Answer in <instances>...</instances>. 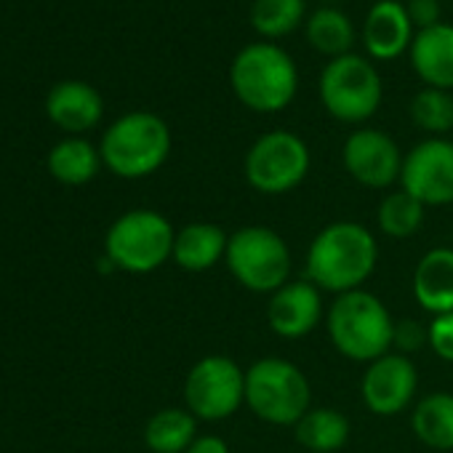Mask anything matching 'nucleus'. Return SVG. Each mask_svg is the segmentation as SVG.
Returning <instances> with one entry per match:
<instances>
[{
	"label": "nucleus",
	"mask_w": 453,
	"mask_h": 453,
	"mask_svg": "<svg viewBox=\"0 0 453 453\" xmlns=\"http://www.w3.org/2000/svg\"><path fill=\"white\" fill-rule=\"evenodd\" d=\"M197 437V418L187 408H163L144 426V442L152 453H187Z\"/></svg>",
	"instance_id": "obj_23"
},
{
	"label": "nucleus",
	"mask_w": 453,
	"mask_h": 453,
	"mask_svg": "<svg viewBox=\"0 0 453 453\" xmlns=\"http://www.w3.org/2000/svg\"><path fill=\"white\" fill-rule=\"evenodd\" d=\"M403 157L397 142L379 128H357L342 147L347 173L368 189H387L400 181Z\"/></svg>",
	"instance_id": "obj_12"
},
{
	"label": "nucleus",
	"mask_w": 453,
	"mask_h": 453,
	"mask_svg": "<svg viewBox=\"0 0 453 453\" xmlns=\"http://www.w3.org/2000/svg\"><path fill=\"white\" fill-rule=\"evenodd\" d=\"M424 211H426V205L418 203L413 195H408L405 189H395V192L384 195L376 208L379 233L392 241L413 238L424 224Z\"/></svg>",
	"instance_id": "obj_26"
},
{
	"label": "nucleus",
	"mask_w": 453,
	"mask_h": 453,
	"mask_svg": "<svg viewBox=\"0 0 453 453\" xmlns=\"http://www.w3.org/2000/svg\"><path fill=\"white\" fill-rule=\"evenodd\" d=\"M246 405L267 424L296 426L312 408L310 379L286 357H262L246 371Z\"/></svg>",
	"instance_id": "obj_5"
},
{
	"label": "nucleus",
	"mask_w": 453,
	"mask_h": 453,
	"mask_svg": "<svg viewBox=\"0 0 453 453\" xmlns=\"http://www.w3.org/2000/svg\"><path fill=\"white\" fill-rule=\"evenodd\" d=\"M187 453H230V445L219 434H197Z\"/></svg>",
	"instance_id": "obj_31"
},
{
	"label": "nucleus",
	"mask_w": 453,
	"mask_h": 453,
	"mask_svg": "<svg viewBox=\"0 0 453 453\" xmlns=\"http://www.w3.org/2000/svg\"><path fill=\"white\" fill-rule=\"evenodd\" d=\"M403 4H405V12L413 22L416 33L440 25V14H442L440 0H403Z\"/></svg>",
	"instance_id": "obj_30"
},
{
	"label": "nucleus",
	"mask_w": 453,
	"mask_h": 453,
	"mask_svg": "<svg viewBox=\"0 0 453 453\" xmlns=\"http://www.w3.org/2000/svg\"><path fill=\"white\" fill-rule=\"evenodd\" d=\"M360 38L371 62H395L408 54L416 38V27L403 0H376L365 14Z\"/></svg>",
	"instance_id": "obj_15"
},
{
	"label": "nucleus",
	"mask_w": 453,
	"mask_h": 453,
	"mask_svg": "<svg viewBox=\"0 0 453 453\" xmlns=\"http://www.w3.org/2000/svg\"><path fill=\"white\" fill-rule=\"evenodd\" d=\"M318 94L334 120L360 126L379 112L384 83L368 57L344 54L339 59H328L318 81Z\"/></svg>",
	"instance_id": "obj_8"
},
{
	"label": "nucleus",
	"mask_w": 453,
	"mask_h": 453,
	"mask_svg": "<svg viewBox=\"0 0 453 453\" xmlns=\"http://www.w3.org/2000/svg\"><path fill=\"white\" fill-rule=\"evenodd\" d=\"M416 389H418L416 365L411 363L408 355L400 352H387L379 360L368 363L360 381L363 403L376 416L403 413L413 403Z\"/></svg>",
	"instance_id": "obj_13"
},
{
	"label": "nucleus",
	"mask_w": 453,
	"mask_h": 453,
	"mask_svg": "<svg viewBox=\"0 0 453 453\" xmlns=\"http://www.w3.org/2000/svg\"><path fill=\"white\" fill-rule=\"evenodd\" d=\"M379 262V243L360 221H334L312 238L307 249V280L328 294L363 288Z\"/></svg>",
	"instance_id": "obj_1"
},
{
	"label": "nucleus",
	"mask_w": 453,
	"mask_h": 453,
	"mask_svg": "<svg viewBox=\"0 0 453 453\" xmlns=\"http://www.w3.org/2000/svg\"><path fill=\"white\" fill-rule=\"evenodd\" d=\"M326 328L336 352L355 363H373L392 349L395 320L387 304L365 288L336 296Z\"/></svg>",
	"instance_id": "obj_3"
},
{
	"label": "nucleus",
	"mask_w": 453,
	"mask_h": 453,
	"mask_svg": "<svg viewBox=\"0 0 453 453\" xmlns=\"http://www.w3.org/2000/svg\"><path fill=\"white\" fill-rule=\"evenodd\" d=\"M411 426L416 437L434 450H453V395L432 392L413 408Z\"/></svg>",
	"instance_id": "obj_22"
},
{
	"label": "nucleus",
	"mask_w": 453,
	"mask_h": 453,
	"mask_svg": "<svg viewBox=\"0 0 453 453\" xmlns=\"http://www.w3.org/2000/svg\"><path fill=\"white\" fill-rule=\"evenodd\" d=\"M49 118L65 131H88L102 118V96L81 81L57 83L46 99Z\"/></svg>",
	"instance_id": "obj_19"
},
{
	"label": "nucleus",
	"mask_w": 453,
	"mask_h": 453,
	"mask_svg": "<svg viewBox=\"0 0 453 453\" xmlns=\"http://www.w3.org/2000/svg\"><path fill=\"white\" fill-rule=\"evenodd\" d=\"M323 320V296L315 283L288 280L270 296L267 323L280 339H302L310 336Z\"/></svg>",
	"instance_id": "obj_14"
},
{
	"label": "nucleus",
	"mask_w": 453,
	"mask_h": 453,
	"mask_svg": "<svg viewBox=\"0 0 453 453\" xmlns=\"http://www.w3.org/2000/svg\"><path fill=\"white\" fill-rule=\"evenodd\" d=\"M226 243H230V235H226L219 224L192 221L176 233L171 259L187 273H205L216 267L219 262H224Z\"/></svg>",
	"instance_id": "obj_18"
},
{
	"label": "nucleus",
	"mask_w": 453,
	"mask_h": 453,
	"mask_svg": "<svg viewBox=\"0 0 453 453\" xmlns=\"http://www.w3.org/2000/svg\"><path fill=\"white\" fill-rule=\"evenodd\" d=\"M426 342H429V328H426L421 320H413V318L395 320L392 347H395L400 355H413V352H418Z\"/></svg>",
	"instance_id": "obj_28"
},
{
	"label": "nucleus",
	"mask_w": 453,
	"mask_h": 453,
	"mask_svg": "<svg viewBox=\"0 0 453 453\" xmlns=\"http://www.w3.org/2000/svg\"><path fill=\"white\" fill-rule=\"evenodd\" d=\"M224 265L230 275L254 294H275L291 280V249L273 226L249 224L230 235Z\"/></svg>",
	"instance_id": "obj_7"
},
{
	"label": "nucleus",
	"mask_w": 453,
	"mask_h": 453,
	"mask_svg": "<svg viewBox=\"0 0 453 453\" xmlns=\"http://www.w3.org/2000/svg\"><path fill=\"white\" fill-rule=\"evenodd\" d=\"M102 163L120 179H144L171 155V128L155 112H128L102 136Z\"/></svg>",
	"instance_id": "obj_4"
},
{
	"label": "nucleus",
	"mask_w": 453,
	"mask_h": 453,
	"mask_svg": "<svg viewBox=\"0 0 453 453\" xmlns=\"http://www.w3.org/2000/svg\"><path fill=\"white\" fill-rule=\"evenodd\" d=\"M246 403V371L226 355L200 357L184 379V408L197 421L230 418Z\"/></svg>",
	"instance_id": "obj_10"
},
{
	"label": "nucleus",
	"mask_w": 453,
	"mask_h": 453,
	"mask_svg": "<svg viewBox=\"0 0 453 453\" xmlns=\"http://www.w3.org/2000/svg\"><path fill=\"white\" fill-rule=\"evenodd\" d=\"M102 155L96 152V147L86 139H62L51 152H49V171L57 181L70 184V187H81L86 181H91L99 171Z\"/></svg>",
	"instance_id": "obj_25"
},
{
	"label": "nucleus",
	"mask_w": 453,
	"mask_h": 453,
	"mask_svg": "<svg viewBox=\"0 0 453 453\" xmlns=\"http://www.w3.org/2000/svg\"><path fill=\"white\" fill-rule=\"evenodd\" d=\"M173 226L160 211L136 208L112 221L104 238V254L112 267L131 275H147L173 257Z\"/></svg>",
	"instance_id": "obj_6"
},
{
	"label": "nucleus",
	"mask_w": 453,
	"mask_h": 453,
	"mask_svg": "<svg viewBox=\"0 0 453 453\" xmlns=\"http://www.w3.org/2000/svg\"><path fill=\"white\" fill-rule=\"evenodd\" d=\"M312 165L307 142L286 128L262 134L246 152V181L262 195H286L296 189Z\"/></svg>",
	"instance_id": "obj_9"
},
{
	"label": "nucleus",
	"mask_w": 453,
	"mask_h": 453,
	"mask_svg": "<svg viewBox=\"0 0 453 453\" xmlns=\"http://www.w3.org/2000/svg\"><path fill=\"white\" fill-rule=\"evenodd\" d=\"M249 22L262 41H280L294 35L307 22V0H254Z\"/></svg>",
	"instance_id": "obj_24"
},
{
	"label": "nucleus",
	"mask_w": 453,
	"mask_h": 453,
	"mask_svg": "<svg viewBox=\"0 0 453 453\" xmlns=\"http://www.w3.org/2000/svg\"><path fill=\"white\" fill-rule=\"evenodd\" d=\"M408 115L413 126L426 131L429 136L453 134V91L424 86L418 94H413L408 104Z\"/></svg>",
	"instance_id": "obj_27"
},
{
	"label": "nucleus",
	"mask_w": 453,
	"mask_h": 453,
	"mask_svg": "<svg viewBox=\"0 0 453 453\" xmlns=\"http://www.w3.org/2000/svg\"><path fill=\"white\" fill-rule=\"evenodd\" d=\"M230 88L251 112L275 115L296 99L299 70L286 49L257 41L235 54L230 65Z\"/></svg>",
	"instance_id": "obj_2"
},
{
	"label": "nucleus",
	"mask_w": 453,
	"mask_h": 453,
	"mask_svg": "<svg viewBox=\"0 0 453 453\" xmlns=\"http://www.w3.org/2000/svg\"><path fill=\"white\" fill-rule=\"evenodd\" d=\"M400 189L418 203L437 208L453 203V142L429 136L403 157Z\"/></svg>",
	"instance_id": "obj_11"
},
{
	"label": "nucleus",
	"mask_w": 453,
	"mask_h": 453,
	"mask_svg": "<svg viewBox=\"0 0 453 453\" xmlns=\"http://www.w3.org/2000/svg\"><path fill=\"white\" fill-rule=\"evenodd\" d=\"M294 434L312 453H336L349 440V418L336 408H310L294 426Z\"/></svg>",
	"instance_id": "obj_21"
},
{
	"label": "nucleus",
	"mask_w": 453,
	"mask_h": 453,
	"mask_svg": "<svg viewBox=\"0 0 453 453\" xmlns=\"http://www.w3.org/2000/svg\"><path fill=\"white\" fill-rule=\"evenodd\" d=\"M304 35H307V43L318 54L328 57V59H339L344 54H352L357 33L344 12H339L334 6H323L307 17Z\"/></svg>",
	"instance_id": "obj_20"
},
{
	"label": "nucleus",
	"mask_w": 453,
	"mask_h": 453,
	"mask_svg": "<svg viewBox=\"0 0 453 453\" xmlns=\"http://www.w3.org/2000/svg\"><path fill=\"white\" fill-rule=\"evenodd\" d=\"M429 328V349L445 360V363H453V312H445V315H434L432 323L426 326Z\"/></svg>",
	"instance_id": "obj_29"
},
{
	"label": "nucleus",
	"mask_w": 453,
	"mask_h": 453,
	"mask_svg": "<svg viewBox=\"0 0 453 453\" xmlns=\"http://www.w3.org/2000/svg\"><path fill=\"white\" fill-rule=\"evenodd\" d=\"M413 299L424 312H453V246L426 251L413 270Z\"/></svg>",
	"instance_id": "obj_17"
},
{
	"label": "nucleus",
	"mask_w": 453,
	"mask_h": 453,
	"mask_svg": "<svg viewBox=\"0 0 453 453\" xmlns=\"http://www.w3.org/2000/svg\"><path fill=\"white\" fill-rule=\"evenodd\" d=\"M411 67L426 88L453 91V25L418 30L411 43Z\"/></svg>",
	"instance_id": "obj_16"
}]
</instances>
